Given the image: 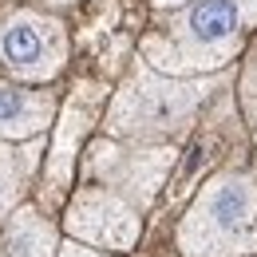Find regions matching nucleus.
I'll list each match as a JSON object with an SVG mask.
<instances>
[{"mask_svg":"<svg viewBox=\"0 0 257 257\" xmlns=\"http://www.w3.org/2000/svg\"><path fill=\"white\" fill-rule=\"evenodd\" d=\"M67 64L64 24L36 8L0 12V67L20 83H52Z\"/></svg>","mask_w":257,"mask_h":257,"instance_id":"39448f33","label":"nucleus"},{"mask_svg":"<svg viewBox=\"0 0 257 257\" xmlns=\"http://www.w3.org/2000/svg\"><path fill=\"white\" fill-rule=\"evenodd\" d=\"M60 119V99L56 91H44L32 83H0V139L4 143H28L48 135Z\"/></svg>","mask_w":257,"mask_h":257,"instance_id":"6e6552de","label":"nucleus"},{"mask_svg":"<svg viewBox=\"0 0 257 257\" xmlns=\"http://www.w3.org/2000/svg\"><path fill=\"white\" fill-rule=\"evenodd\" d=\"M225 75H166L147 60L131 67V75L119 83V91L107 103L103 127L111 139L131 143H166L190 127L198 107L222 87Z\"/></svg>","mask_w":257,"mask_h":257,"instance_id":"f03ea898","label":"nucleus"},{"mask_svg":"<svg viewBox=\"0 0 257 257\" xmlns=\"http://www.w3.org/2000/svg\"><path fill=\"white\" fill-rule=\"evenodd\" d=\"M155 8H182V4H190V0H151Z\"/></svg>","mask_w":257,"mask_h":257,"instance_id":"f8f14e48","label":"nucleus"},{"mask_svg":"<svg viewBox=\"0 0 257 257\" xmlns=\"http://www.w3.org/2000/svg\"><path fill=\"white\" fill-rule=\"evenodd\" d=\"M64 229L107 253H131L143 233V210L127 194L111 190L103 182H87L64 202Z\"/></svg>","mask_w":257,"mask_h":257,"instance_id":"423d86ee","label":"nucleus"},{"mask_svg":"<svg viewBox=\"0 0 257 257\" xmlns=\"http://www.w3.org/2000/svg\"><path fill=\"white\" fill-rule=\"evenodd\" d=\"M257 28V0H190L139 44V60L166 75H214Z\"/></svg>","mask_w":257,"mask_h":257,"instance_id":"f257e3e1","label":"nucleus"},{"mask_svg":"<svg viewBox=\"0 0 257 257\" xmlns=\"http://www.w3.org/2000/svg\"><path fill=\"white\" fill-rule=\"evenodd\" d=\"M48 4H75V0H48Z\"/></svg>","mask_w":257,"mask_h":257,"instance_id":"ddd939ff","label":"nucleus"},{"mask_svg":"<svg viewBox=\"0 0 257 257\" xmlns=\"http://www.w3.org/2000/svg\"><path fill=\"white\" fill-rule=\"evenodd\" d=\"M60 229L40 206H16L12 218L0 225V257H56L60 253Z\"/></svg>","mask_w":257,"mask_h":257,"instance_id":"1a4fd4ad","label":"nucleus"},{"mask_svg":"<svg viewBox=\"0 0 257 257\" xmlns=\"http://www.w3.org/2000/svg\"><path fill=\"white\" fill-rule=\"evenodd\" d=\"M182 257H257V182L245 170L214 174L174 229Z\"/></svg>","mask_w":257,"mask_h":257,"instance_id":"7ed1b4c3","label":"nucleus"},{"mask_svg":"<svg viewBox=\"0 0 257 257\" xmlns=\"http://www.w3.org/2000/svg\"><path fill=\"white\" fill-rule=\"evenodd\" d=\"M178 151L170 143H131V139H95L83 151V178L127 194L139 210H151Z\"/></svg>","mask_w":257,"mask_h":257,"instance_id":"20e7f679","label":"nucleus"},{"mask_svg":"<svg viewBox=\"0 0 257 257\" xmlns=\"http://www.w3.org/2000/svg\"><path fill=\"white\" fill-rule=\"evenodd\" d=\"M99 107H103V87L99 83H79L60 107V119L52 127V143H48V155H44V170H40V210L52 214L67 198L79 151H83L87 135L95 127Z\"/></svg>","mask_w":257,"mask_h":257,"instance_id":"0eeeda50","label":"nucleus"},{"mask_svg":"<svg viewBox=\"0 0 257 257\" xmlns=\"http://www.w3.org/2000/svg\"><path fill=\"white\" fill-rule=\"evenodd\" d=\"M56 257H127V253H107V249H95V245H87L79 237H67Z\"/></svg>","mask_w":257,"mask_h":257,"instance_id":"9b49d317","label":"nucleus"},{"mask_svg":"<svg viewBox=\"0 0 257 257\" xmlns=\"http://www.w3.org/2000/svg\"><path fill=\"white\" fill-rule=\"evenodd\" d=\"M40 155H48L44 135H40V139H28V143H16V147L0 139V225L12 218L16 206H24V194L32 186Z\"/></svg>","mask_w":257,"mask_h":257,"instance_id":"9d476101","label":"nucleus"}]
</instances>
